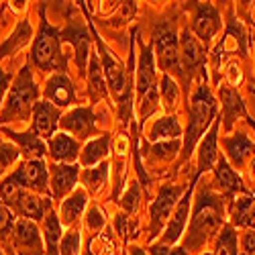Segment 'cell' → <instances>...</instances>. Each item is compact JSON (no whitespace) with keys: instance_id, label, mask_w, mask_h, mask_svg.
Instances as JSON below:
<instances>
[{"instance_id":"cell-1","label":"cell","mask_w":255,"mask_h":255,"mask_svg":"<svg viewBox=\"0 0 255 255\" xmlns=\"http://www.w3.org/2000/svg\"><path fill=\"white\" fill-rule=\"evenodd\" d=\"M223 217H225V198L221 194H215L212 188L202 186L196 194V206L194 215L190 219V227L186 231L184 239V251L188 255L200 253L208 245V241L223 231Z\"/></svg>"},{"instance_id":"cell-2","label":"cell","mask_w":255,"mask_h":255,"mask_svg":"<svg viewBox=\"0 0 255 255\" xmlns=\"http://www.w3.org/2000/svg\"><path fill=\"white\" fill-rule=\"evenodd\" d=\"M188 117L190 119H188V129H186V135H184L180 163L190 159L198 139L206 133L208 127L217 121V100H215V96H212L210 88L206 86V72L202 74V80H200L198 88L192 96V102H190Z\"/></svg>"},{"instance_id":"cell-3","label":"cell","mask_w":255,"mask_h":255,"mask_svg":"<svg viewBox=\"0 0 255 255\" xmlns=\"http://www.w3.org/2000/svg\"><path fill=\"white\" fill-rule=\"evenodd\" d=\"M41 14V25L39 33L33 41V49H31V63L41 70V72H57V74H66L68 70V57L61 53V31L55 29L47 16H45V6H39Z\"/></svg>"},{"instance_id":"cell-4","label":"cell","mask_w":255,"mask_h":255,"mask_svg":"<svg viewBox=\"0 0 255 255\" xmlns=\"http://www.w3.org/2000/svg\"><path fill=\"white\" fill-rule=\"evenodd\" d=\"M139 63L135 76V92H137V111L139 125L143 127L151 113L157 111V72H155V57H153V41L143 43L139 41Z\"/></svg>"},{"instance_id":"cell-5","label":"cell","mask_w":255,"mask_h":255,"mask_svg":"<svg viewBox=\"0 0 255 255\" xmlns=\"http://www.w3.org/2000/svg\"><path fill=\"white\" fill-rule=\"evenodd\" d=\"M37 96H39V88L33 80V72L29 66H25L18 72L12 88L4 98L2 111H0V125L29 119L33 115V106L37 104Z\"/></svg>"},{"instance_id":"cell-6","label":"cell","mask_w":255,"mask_h":255,"mask_svg":"<svg viewBox=\"0 0 255 255\" xmlns=\"http://www.w3.org/2000/svg\"><path fill=\"white\" fill-rule=\"evenodd\" d=\"M153 49H157V61L163 74H174L184 82L182 55H180V39L176 35V27L169 20H161L153 31Z\"/></svg>"},{"instance_id":"cell-7","label":"cell","mask_w":255,"mask_h":255,"mask_svg":"<svg viewBox=\"0 0 255 255\" xmlns=\"http://www.w3.org/2000/svg\"><path fill=\"white\" fill-rule=\"evenodd\" d=\"M90 29H92V35H94V41H96V49H98V57H100V63H102V72H104V78L106 82H109V86H111V92L113 96L121 102L127 94V90H129L133 86V72L129 70L127 72L121 63L117 61V57L111 53V49L104 45V41L102 37L98 35L96 27L92 25V20H90Z\"/></svg>"},{"instance_id":"cell-8","label":"cell","mask_w":255,"mask_h":255,"mask_svg":"<svg viewBox=\"0 0 255 255\" xmlns=\"http://www.w3.org/2000/svg\"><path fill=\"white\" fill-rule=\"evenodd\" d=\"M186 190H188L186 186H174V184H163L159 188V194L149 210V239L151 241L163 231L165 223L169 221V217H172V212H174L176 202L182 200Z\"/></svg>"},{"instance_id":"cell-9","label":"cell","mask_w":255,"mask_h":255,"mask_svg":"<svg viewBox=\"0 0 255 255\" xmlns=\"http://www.w3.org/2000/svg\"><path fill=\"white\" fill-rule=\"evenodd\" d=\"M180 55H182V70H184V88H190V82L196 72H206V47L192 35L190 29L182 31L180 37Z\"/></svg>"},{"instance_id":"cell-10","label":"cell","mask_w":255,"mask_h":255,"mask_svg":"<svg viewBox=\"0 0 255 255\" xmlns=\"http://www.w3.org/2000/svg\"><path fill=\"white\" fill-rule=\"evenodd\" d=\"M190 8L194 10L192 14V35L208 49V45L217 39L223 23L221 14L215 4L210 2H190Z\"/></svg>"},{"instance_id":"cell-11","label":"cell","mask_w":255,"mask_h":255,"mask_svg":"<svg viewBox=\"0 0 255 255\" xmlns=\"http://www.w3.org/2000/svg\"><path fill=\"white\" fill-rule=\"evenodd\" d=\"M229 51H235L241 57H247V35L241 29V25H237L233 12L229 14V27L225 37L219 41V45L212 51V72H215V84H219V76H221V61L229 55Z\"/></svg>"},{"instance_id":"cell-12","label":"cell","mask_w":255,"mask_h":255,"mask_svg":"<svg viewBox=\"0 0 255 255\" xmlns=\"http://www.w3.org/2000/svg\"><path fill=\"white\" fill-rule=\"evenodd\" d=\"M10 178L29 192H35L39 196H51V188H49V176H47V165L43 159H31V161H23L16 172L10 174Z\"/></svg>"},{"instance_id":"cell-13","label":"cell","mask_w":255,"mask_h":255,"mask_svg":"<svg viewBox=\"0 0 255 255\" xmlns=\"http://www.w3.org/2000/svg\"><path fill=\"white\" fill-rule=\"evenodd\" d=\"M59 127L63 129V133L74 135V139H90L96 131V115L88 106H78V109H72L68 115H63L59 121Z\"/></svg>"},{"instance_id":"cell-14","label":"cell","mask_w":255,"mask_h":255,"mask_svg":"<svg viewBox=\"0 0 255 255\" xmlns=\"http://www.w3.org/2000/svg\"><path fill=\"white\" fill-rule=\"evenodd\" d=\"M12 247L18 255H43L45 249L37 223L27 219L16 221L12 231Z\"/></svg>"},{"instance_id":"cell-15","label":"cell","mask_w":255,"mask_h":255,"mask_svg":"<svg viewBox=\"0 0 255 255\" xmlns=\"http://www.w3.org/2000/svg\"><path fill=\"white\" fill-rule=\"evenodd\" d=\"M61 41H68L72 43V47L76 49V63H78V70L84 76L88 70V61H90V37L88 31L82 23H78L76 18H70L68 27L61 31Z\"/></svg>"},{"instance_id":"cell-16","label":"cell","mask_w":255,"mask_h":255,"mask_svg":"<svg viewBox=\"0 0 255 255\" xmlns=\"http://www.w3.org/2000/svg\"><path fill=\"white\" fill-rule=\"evenodd\" d=\"M198 178H200V176H198V174H194L192 184L188 186L186 194H184V196H182V200L178 202V206H176V210H174L172 219H169V223H167V227H165V233L161 235L159 243H163V245H174L176 241H180L182 233H184V229H186V223H188L190 200H192V192H194V186H196Z\"/></svg>"},{"instance_id":"cell-17","label":"cell","mask_w":255,"mask_h":255,"mask_svg":"<svg viewBox=\"0 0 255 255\" xmlns=\"http://www.w3.org/2000/svg\"><path fill=\"white\" fill-rule=\"evenodd\" d=\"M80 178V167L74 163H51L49 165V188L51 196L61 200L76 190V182Z\"/></svg>"},{"instance_id":"cell-18","label":"cell","mask_w":255,"mask_h":255,"mask_svg":"<svg viewBox=\"0 0 255 255\" xmlns=\"http://www.w3.org/2000/svg\"><path fill=\"white\" fill-rule=\"evenodd\" d=\"M10 208L20 219L37 223V221H45L47 212L51 210V200L39 196L35 192H29V190H20L16 200L10 204Z\"/></svg>"},{"instance_id":"cell-19","label":"cell","mask_w":255,"mask_h":255,"mask_svg":"<svg viewBox=\"0 0 255 255\" xmlns=\"http://www.w3.org/2000/svg\"><path fill=\"white\" fill-rule=\"evenodd\" d=\"M61 121V111L49 100H41L33 106V133L41 139H51Z\"/></svg>"},{"instance_id":"cell-20","label":"cell","mask_w":255,"mask_h":255,"mask_svg":"<svg viewBox=\"0 0 255 255\" xmlns=\"http://www.w3.org/2000/svg\"><path fill=\"white\" fill-rule=\"evenodd\" d=\"M45 98L57 109H66V106L74 104L76 90L72 80L66 74H53L45 84Z\"/></svg>"},{"instance_id":"cell-21","label":"cell","mask_w":255,"mask_h":255,"mask_svg":"<svg viewBox=\"0 0 255 255\" xmlns=\"http://www.w3.org/2000/svg\"><path fill=\"white\" fill-rule=\"evenodd\" d=\"M80 141L68 133H55L47 143V153L53 163H74L80 159Z\"/></svg>"},{"instance_id":"cell-22","label":"cell","mask_w":255,"mask_h":255,"mask_svg":"<svg viewBox=\"0 0 255 255\" xmlns=\"http://www.w3.org/2000/svg\"><path fill=\"white\" fill-rule=\"evenodd\" d=\"M215 186L221 190V196L227 200L231 198L233 194L241 192V190H247L243 186V180L241 176L229 165L227 157H219L217 165H215Z\"/></svg>"},{"instance_id":"cell-23","label":"cell","mask_w":255,"mask_h":255,"mask_svg":"<svg viewBox=\"0 0 255 255\" xmlns=\"http://www.w3.org/2000/svg\"><path fill=\"white\" fill-rule=\"evenodd\" d=\"M223 145L233 167H245V163L255 157V143L249 141L245 133H235L233 137H225Z\"/></svg>"},{"instance_id":"cell-24","label":"cell","mask_w":255,"mask_h":255,"mask_svg":"<svg viewBox=\"0 0 255 255\" xmlns=\"http://www.w3.org/2000/svg\"><path fill=\"white\" fill-rule=\"evenodd\" d=\"M2 133L18 145V151L25 155V161H31V159H43V157H45V153H47V145L43 143V139L37 137L33 131L16 133V131H12V129H2Z\"/></svg>"},{"instance_id":"cell-25","label":"cell","mask_w":255,"mask_h":255,"mask_svg":"<svg viewBox=\"0 0 255 255\" xmlns=\"http://www.w3.org/2000/svg\"><path fill=\"white\" fill-rule=\"evenodd\" d=\"M219 127H221V119H217L215 123H212L210 133L200 141V147H198V169H196L198 176L202 172H208V169H215V165L219 161V153H217Z\"/></svg>"},{"instance_id":"cell-26","label":"cell","mask_w":255,"mask_h":255,"mask_svg":"<svg viewBox=\"0 0 255 255\" xmlns=\"http://www.w3.org/2000/svg\"><path fill=\"white\" fill-rule=\"evenodd\" d=\"M219 94H221V100H223V127H225V131H231L233 129V123L237 121L239 115L241 117H247L245 102H243V98L239 96V92L235 88L221 86Z\"/></svg>"},{"instance_id":"cell-27","label":"cell","mask_w":255,"mask_h":255,"mask_svg":"<svg viewBox=\"0 0 255 255\" xmlns=\"http://www.w3.org/2000/svg\"><path fill=\"white\" fill-rule=\"evenodd\" d=\"M225 202H227L229 217H231L233 225H237V227H243L245 225L247 217L251 215L253 208H255V196L249 192V190H241V192L233 194Z\"/></svg>"},{"instance_id":"cell-28","label":"cell","mask_w":255,"mask_h":255,"mask_svg":"<svg viewBox=\"0 0 255 255\" xmlns=\"http://www.w3.org/2000/svg\"><path fill=\"white\" fill-rule=\"evenodd\" d=\"M88 94H90L92 104L109 98V88H106V78L102 72V63H100L98 53H92L90 61H88Z\"/></svg>"},{"instance_id":"cell-29","label":"cell","mask_w":255,"mask_h":255,"mask_svg":"<svg viewBox=\"0 0 255 255\" xmlns=\"http://www.w3.org/2000/svg\"><path fill=\"white\" fill-rule=\"evenodd\" d=\"M111 151V135L104 133L98 139H92L86 143V147L80 151V165L82 167H94L96 163H102Z\"/></svg>"},{"instance_id":"cell-30","label":"cell","mask_w":255,"mask_h":255,"mask_svg":"<svg viewBox=\"0 0 255 255\" xmlns=\"http://www.w3.org/2000/svg\"><path fill=\"white\" fill-rule=\"evenodd\" d=\"M84 208H86V190L76 188L61 204V227H76Z\"/></svg>"},{"instance_id":"cell-31","label":"cell","mask_w":255,"mask_h":255,"mask_svg":"<svg viewBox=\"0 0 255 255\" xmlns=\"http://www.w3.org/2000/svg\"><path fill=\"white\" fill-rule=\"evenodd\" d=\"M182 135V125L176 117H161L157 121H153V125L149 127V141L153 143H161V141H174L180 139Z\"/></svg>"},{"instance_id":"cell-32","label":"cell","mask_w":255,"mask_h":255,"mask_svg":"<svg viewBox=\"0 0 255 255\" xmlns=\"http://www.w3.org/2000/svg\"><path fill=\"white\" fill-rule=\"evenodd\" d=\"M109 172H111V163L102 161L94 167H84L80 172V180H82L84 186H86L88 192L92 196H96L102 190V186L106 184V180H109Z\"/></svg>"},{"instance_id":"cell-33","label":"cell","mask_w":255,"mask_h":255,"mask_svg":"<svg viewBox=\"0 0 255 255\" xmlns=\"http://www.w3.org/2000/svg\"><path fill=\"white\" fill-rule=\"evenodd\" d=\"M43 231H45V255H59V245L63 237V227L59 217L53 210L47 212V217L43 221Z\"/></svg>"},{"instance_id":"cell-34","label":"cell","mask_w":255,"mask_h":255,"mask_svg":"<svg viewBox=\"0 0 255 255\" xmlns=\"http://www.w3.org/2000/svg\"><path fill=\"white\" fill-rule=\"evenodd\" d=\"M33 37V29H31V23L29 18H23L20 23L16 25L14 33L10 35V39H6L2 45H0V57H6L18 49H23Z\"/></svg>"},{"instance_id":"cell-35","label":"cell","mask_w":255,"mask_h":255,"mask_svg":"<svg viewBox=\"0 0 255 255\" xmlns=\"http://www.w3.org/2000/svg\"><path fill=\"white\" fill-rule=\"evenodd\" d=\"M180 147H182L180 139L155 143L149 149V153H147V159H149V161H172L178 155V151H182Z\"/></svg>"},{"instance_id":"cell-36","label":"cell","mask_w":255,"mask_h":255,"mask_svg":"<svg viewBox=\"0 0 255 255\" xmlns=\"http://www.w3.org/2000/svg\"><path fill=\"white\" fill-rule=\"evenodd\" d=\"M215 255H239V249H237V233L233 229V225H225L221 235H219V241H217V251Z\"/></svg>"},{"instance_id":"cell-37","label":"cell","mask_w":255,"mask_h":255,"mask_svg":"<svg viewBox=\"0 0 255 255\" xmlns=\"http://www.w3.org/2000/svg\"><path fill=\"white\" fill-rule=\"evenodd\" d=\"M159 96L165 104L167 111H174V106L178 104V98H180V86L178 82L169 76V74H163L161 76V90H159Z\"/></svg>"},{"instance_id":"cell-38","label":"cell","mask_w":255,"mask_h":255,"mask_svg":"<svg viewBox=\"0 0 255 255\" xmlns=\"http://www.w3.org/2000/svg\"><path fill=\"white\" fill-rule=\"evenodd\" d=\"M121 206H123V210H125V215L135 217L137 212H139V206H141V184H139V182H133L131 188L123 194Z\"/></svg>"},{"instance_id":"cell-39","label":"cell","mask_w":255,"mask_h":255,"mask_svg":"<svg viewBox=\"0 0 255 255\" xmlns=\"http://www.w3.org/2000/svg\"><path fill=\"white\" fill-rule=\"evenodd\" d=\"M80 245H82V235L80 227H70V231L61 237L59 245V255H80Z\"/></svg>"},{"instance_id":"cell-40","label":"cell","mask_w":255,"mask_h":255,"mask_svg":"<svg viewBox=\"0 0 255 255\" xmlns=\"http://www.w3.org/2000/svg\"><path fill=\"white\" fill-rule=\"evenodd\" d=\"M14 219H16L14 210L0 200V241L2 243L8 241V235L14 231V225H16Z\"/></svg>"},{"instance_id":"cell-41","label":"cell","mask_w":255,"mask_h":255,"mask_svg":"<svg viewBox=\"0 0 255 255\" xmlns=\"http://www.w3.org/2000/svg\"><path fill=\"white\" fill-rule=\"evenodd\" d=\"M18 155H20L18 147H14V145L0 139V174H4L6 169L18 159Z\"/></svg>"},{"instance_id":"cell-42","label":"cell","mask_w":255,"mask_h":255,"mask_svg":"<svg viewBox=\"0 0 255 255\" xmlns=\"http://www.w3.org/2000/svg\"><path fill=\"white\" fill-rule=\"evenodd\" d=\"M106 227V219L100 212L98 206H90L86 212V229L92 233V235H100V231Z\"/></svg>"},{"instance_id":"cell-43","label":"cell","mask_w":255,"mask_h":255,"mask_svg":"<svg viewBox=\"0 0 255 255\" xmlns=\"http://www.w3.org/2000/svg\"><path fill=\"white\" fill-rule=\"evenodd\" d=\"M20 188L10 176L8 178H4L2 180V184H0V200H2L6 206H10L14 200H16V196H18V192H20Z\"/></svg>"},{"instance_id":"cell-44","label":"cell","mask_w":255,"mask_h":255,"mask_svg":"<svg viewBox=\"0 0 255 255\" xmlns=\"http://www.w3.org/2000/svg\"><path fill=\"white\" fill-rule=\"evenodd\" d=\"M227 80L231 82L233 88L241 84V68H239L237 61H229V63H227Z\"/></svg>"},{"instance_id":"cell-45","label":"cell","mask_w":255,"mask_h":255,"mask_svg":"<svg viewBox=\"0 0 255 255\" xmlns=\"http://www.w3.org/2000/svg\"><path fill=\"white\" fill-rule=\"evenodd\" d=\"M243 253L255 255V231H249L243 235Z\"/></svg>"},{"instance_id":"cell-46","label":"cell","mask_w":255,"mask_h":255,"mask_svg":"<svg viewBox=\"0 0 255 255\" xmlns=\"http://www.w3.org/2000/svg\"><path fill=\"white\" fill-rule=\"evenodd\" d=\"M8 84H10V74H4L2 70H0V111H2V98H4V94H8L6 92Z\"/></svg>"},{"instance_id":"cell-47","label":"cell","mask_w":255,"mask_h":255,"mask_svg":"<svg viewBox=\"0 0 255 255\" xmlns=\"http://www.w3.org/2000/svg\"><path fill=\"white\" fill-rule=\"evenodd\" d=\"M249 176H251V186L255 190V157L249 161Z\"/></svg>"},{"instance_id":"cell-48","label":"cell","mask_w":255,"mask_h":255,"mask_svg":"<svg viewBox=\"0 0 255 255\" xmlns=\"http://www.w3.org/2000/svg\"><path fill=\"white\" fill-rule=\"evenodd\" d=\"M131 255H149V253H147L145 249H141V247H137V245H133L131 247Z\"/></svg>"},{"instance_id":"cell-49","label":"cell","mask_w":255,"mask_h":255,"mask_svg":"<svg viewBox=\"0 0 255 255\" xmlns=\"http://www.w3.org/2000/svg\"><path fill=\"white\" fill-rule=\"evenodd\" d=\"M169 255H188V253L184 251V247H172V253Z\"/></svg>"},{"instance_id":"cell-50","label":"cell","mask_w":255,"mask_h":255,"mask_svg":"<svg viewBox=\"0 0 255 255\" xmlns=\"http://www.w3.org/2000/svg\"><path fill=\"white\" fill-rule=\"evenodd\" d=\"M245 119H247V123H249V125L253 127V129H255V121H253V119H249V117H245Z\"/></svg>"},{"instance_id":"cell-51","label":"cell","mask_w":255,"mask_h":255,"mask_svg":"<svg viewBox=\"0 0 255 255\" xmlns=\"http://www.w3.org/2000/svg\"><path fill=\"white\" fill-rule=\"evenodd\" d=\"M202 255H215V253H202Z\"/></svg>"},{"instance_id":"cell-52","label":"cell","mask_w":255,"mask_h":255,"mask_svg":"<svg viewBox=\"0 0 255 255\" xmlns=\"http://www.w3.org/2000/svg\"><path fill=\"white\" fill-rule=\"evenodd\" d=\"M2 8H4V4H2ZM2 8H0V10H2Z\"/></svg>"},{"instance_id":"cell-53","label":"cell","mask_w":255,"mask_h":255,"mask_svg":"<svg viewBox=\"0 0 255 255\" xmlns=\"http://www.w3.org/2000/svg\"><path fill=\"white\" fill-rule=\"evenodd\" d=\"M0 255H2V253H0Z\"/></svg>"},{"instance_id":"cell-54","label":"cell","mask_w":255,"mask_h":255,"mask_svg":"<svg viewBox=\"0 0 255 255\" xmlns=\"http://www.w3.org/2000/svg\"><path fill=\"white\" fill-rule=\"evenodd\" d=\"M243 255H245V253H243Z\"/></svg>"}]
</instances>
